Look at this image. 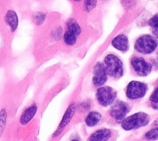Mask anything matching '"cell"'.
Masks as SVG:
<instances>
[{
  "label": "cell",
  "instance_id": "obj_1",
  "mask_svg": "<svg viewBox=\"0 0 158 141\" xmlns=\"http://www.w3.org/2000/svg\"><path fill=\"white\" fill-rule=\"evenodd\" d=\"M81 32V28L78 22L73 18L68 19L65 24V30L63 35L64 43L67 46H73L77 43Z\"/></svg>",
  "mask_w": 158,
  "mask_h": 141
},
{
  "label": "cell",
  "instance_id": "obj_2",
  "mask_svg": "<svg viewBox=\"0 0 158 141\" xmlns=\"http://www.w3.org/2000/svg\"><path fill=\"white\" fill-rule=\"evenodd\" d=\"M150 118L145 113H136L125 118L122 122V127L126 130L136 129L149 124Z\"/></svg>",
  "mask_w": 158,
  "mask_h": 141
},
{
  "label": "cell",
  "instance_id": "obj_3",
  "mask_svg": "<svg viewBox=\"0 0 158 141\" xmlns=\"http://www.w3.org/2000/svg\"><path fill=\"white\" fill-rule=\"evenodd\" d=\"M107 73L114 78H119L123 74V64L120 59L114 54H108L104 59Z\"/></svg>",
  "mask_w": 158,
  "mask_h": 141
},
{
  "label": "cell",
  "instance_id": "obj_4",
  "mask_svg": "<svg viewBox=\"0 0 158 141\" xmlns=\"http://www.w3.org/2000/svg\"><path fill=\"white\" fill-rule=\"evenodd\" d=\"M158 43L152 36L144 35L139 37L135 45V49L143 54H150L157 48Z\"/></svg>",
  "mask_w": 158,
  "mask_h": 141
},
{
  "label": "cell",
  "instance_id": "obj_5",
  "mask_svg": "<svg viewBox=\"0 0 158 141\" xmlns=\"http://www.w3.org/2000/svg\"><path fill=\"white\" fill-rule=\"evenodd\" d=\"M117 95L116 91L109 86H104L99 88L96 92V98L103 106H107L111 105Z\"/></svg>",
  "mask_w": 158,
  "mask_h": 141
},
{
  "label": "cell",
  "instance_id": "obj_6",
  "mask_svg": "<svg viewBox=\"0 0 158 141\" xmlns=\"http://www.w3.org/2000/svg\"><path fill=\"white\" fill-rule=\"evenodd\" d=\"M148 90V86L144 83L133 80L130 82L127 88V96L131 100H136L143 97Z\"/></svg>",
  "mask_w": 158,
  "mask_h": 141
},
{
  "label": "cell",
  "instance_id": "obj_7",
  "mask_svg": "<svg viewBox=\"0 0 158 141\" xmlns=\"http://www.w3.org/2000/svg\"><path fill=\"white\" fill-rule=\"evenodd\" d=\"M131 64L135 71L139 76L148 75L152 69L151 65L142 58H133L131 61Z\"/></svg>",
  "mask_w": 158,
  "mask_h": 141
},
{
  "label": "cell",
  "instance_id": "obj_8",
  "mask_svg": "<svg viewBox=\"0 0 158 141\" xmlns=\"http://www.w3.org/2000/svg\"><path fill=\"white\" fill-rule=\"evenodd\" d=\"M107 71L105 66L101 62H98L94 67L93 83L96 87L103 85L107 81Z\"/></svg>",
  "mask_w": 158,
  "mask_h": 141
},
{
  "label": "cell",
  "instance_id": "obj_9",
  "mask_svg": "<svg viewBox=\"0 0 158 141\" xmlns=\"http://www.w3.org/2000/svg\"><path fill=\"white\" fill-rule=\"evenodd\" d=\"M129 111L128 105L122 101H117L112 107L110 110V115L117 121H122Z\"/></svg>",
  "mask_w": 158,
  "mask_h": 141
},
{
  "label": "cell",
  "instance_id": "obj_10",
  "mask_svg": "<svg viewBox=\"0 0 158 141\" xmlns=\"http://www.w3.org/2000/svg\"><path fill=\"white\" fill-rule=\"evenodd\" d=\"M75 110H76V107H75V105L74 103L71 104L68 107L67 109L66 110V111L60 122V124L57 130L55 132V134H56L55 136H57L60 133V132L62 130V129H64V127L69 124V123L70 122V121L72 120V119L75 114Z\"/></svg>",
  "mask_w": 158,
  "mask_h": 141
},
{
  "label": "cell",
  "instance_id": "obj_11",
  "mask_svg": "<svg viewBox=\"0 0 158 141\" xmlns=\"http://www.w3.org/2000/svg\"><path fill=\"white\" fill-rule=\"evenodd\" d=\"M6 24L9 26L11 32H14L18 28L19 17L15 11L10 9L8 10L4 17Z\"/></svg>",
  "mask_w": 158,
  "mask_h": 141
},
{
  "label": "cell",
  "instance_id": "obj_12",
  "mask_svg": "<svg viewBox=\"0 0 158 141\" xmlns=\"http://www.w3.org/2000/svg\"><path fill=\"white\" fill-rule=\"evenodd\" d=\"M112 46L121 51H126L128 49V40L124 35H119L115 37L112 41Z\"/></svg>",
  "mask_w": 158,
  "mask_h": 141
},
{
  "label": "cell",
  "instance_id": "obj_13",
  "mask_svg": "<svg viewBox=\"0 0 158 141\" xmlns=\"http://www.w3.org/2000/svg\"><path fill=\"white\" fill-rule=\"evenodd\" d=\"M38 108L35 105H31L27 108L22 114L20 118V123L22 125L27 124L35 116Z\"/></svg>",
  "mask_w": 158,
  "mask_h": 141
},
{
  "label": "cell",
  "instance_id": "obj_14",
  "mask_svg": "<svg viewBox=\"0 0 158 141\" xmlns=\"http://www.w3.org/2000/svg\"><path fill=\"white\" fill-rule=\"evenodd\" d=\"M111 136V131L108 129H101L93 132L89 137V140L93 141L107 140Z\"/></svg>",
  "mask_w": 158,
  "mask_h": 141
},
{
  "label": "cell",
  "instance_id": "obj_15",
  "mask_svg": "<svg viewBox=\"0 0 158 141\" xmlns=\"http://www.w3.org/2000/svg\"><path fill=\"white\" fill-rule=\"evenodd\" d=\"M101 119V115L96 111L90 112L85 118V123L89 127L95 126Z\"/></svg>",
  "mask_w": 158,
  "mask_h": 141
},
{
  "label": "cell",
  "instance_id": "obj_16",
  "mask_svg": "<svg viewBox=\"0 0 158 141\" xmlns=\"http://www.w3.org/2000/svg\"><path fill=\"white\" fill-rule=\"evenodd\" d=\"M46 17V14L43 12H36L33 15V20L37 25H40L44 23Z\"/></svg>",
  "mask_w": 158,
  "mask_h": 141
},
{
  "label": "cell",
  "instance_id": "obj_17",
  "mask_svg": "<svg viewBox=\"0 0 158 141\" xmlns=\"http://www.w3.org/2000/svg\"><path fill=\"white\" fill-rule=\"evenodd\" d=\"M97 0H83V8L86 12L92 11L96 6Z\"/></svg>",
  "mask_w": 158,
  "mask_h": 141
},
{
  "label": "cell",
  "instance_id": "obj_18",
  "mask_svg": "<svg viewBox=\"0 0 158 141\" xmlns=\"http://www.w3.org/2000/svg\"><path fill=\"white\" fill-rule=\"evenodd\" d=\"M145 137L149 140H155L158 139V127L151 129L146 132Z\"/></svg>",
  "mask_w": 158,
  "mask_h": 141
},
{
  "label": "cell",
  "instance_id": "obj_19",
  "mask_svg": "<svg viewBox=\"0 0 158 141\" xmlns=\"http://www.w3.org/2000/svg\"><path fill=\"white\" fill-rule=\"evenodd\" d=\"M148 24L152 27L158 25V13L154 15L152 18L149 19Z\"/></svg>",
  "mask_w": 158,
  "mask_h": 141
},
{
  "label": "cell",
  "instance_id": "obj_20",
  "mask_svg": "<svg viewBox=\"0 0 158 141\" xmlns=\"http://www.w3.org/2000/svg\"><path fill=\"white\" fill-rule=\"evenodd\" d=\"M150 100L154 104H158V87L155 90L150 97Z\"/></svg>",
  "mask_w": 158,
  "mask_h": 141
},
{
  "label": "cell",
  "instance_id": "obj_21",
  "mask_svg": "<svg viewBox=\"0 0 158 141\" xmlns=\"http://www.w3.org/2000/svg\"><path fill=\"white\" fill-rule=\"evenodd\" d=\"M123 6L126 7L127 9H130L133 7L134 5L135 0H121Z\"/></svg>",
  "mask_w": 158,
  "mask_h": 141
},
{
  "label": "cell",
  "instance_id": "obj_22",
  "mask_svg": "<svg viewBox=\"0 0 158 141\" xmlns=\"http://www.w3.org/2000/svg\"><path fill=\"white\" fill-rule=\"evenodd\" d=\"M153 29H152V33L154 34V35L158 38V25H156V26H154L152 27Z\"/></svg>",
  "mask_w": 158,
  "mask_h": 141
},
{
  "label": "cell",
  "instance_id": "obj_23",
  "mask_svg": "<svg viewBox=\"0 0 158 141\" xmlns=\"http://www.w3.org/2000/svg\"><path fill=\"white\" fill-rule=\"evenodd\" d=\"M72 1H73V2H80L81 1H82V0H72Z\"/></svg>",
  "mask_w": 158,
  "mask_h": 141
}]
</instances>
